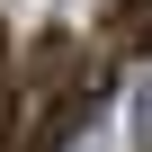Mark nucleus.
Returning <instances> with one entry per match:
<instances>
[{"instance_id": "nucleus-1", "label": "nucleus", "mask_w": 152, "mask_h": 152, "mask_svg": "<svg viewBox=\"0 0 152 152\" xmlns=\"http://www.w3.org/2000/svg\"><path fill=\"white\" fill-rule=\"evenodd\" d=\"M107 72H81V45H72L63 27L36 36V81L18 99V152H63L72 134H81V116L99 107Z\"/></svg>"}, {"instance_id": "nucleus-2", "label": "nucleus", "mask_w": 152, "mask_h": 152, "mask_svg": "<svg viewBox=\"0 0 152 152\" xmlns=\"http://www.w3.org/2000/svg\"><path fill=\"white\" fill-rule=\"evenodd\" d=\"M99 54H107V63H152V0H107Z\"/></svg>"}, {"instance_id": "nucleus-3", "label": "nucleus", "mask_w": 152, "mask_h": 152, "mask_svg": "<svg viewBox=\"0 0 152 152\" xmlns=\"http://www.w3.org/2000/svg\"><path fill=\"white\" fill-rule=\"evenodd\" d=\"M143 152H152V99H143Z\"/></svg>"}, {"instance_id": "nucleus-4", "label": "nucleus", "mask_w": 152, "mask_h": 152, "mask_svg": "<svg viewBox=\"0 0 152 152\" xmlns=\"http://www.w3.org/2000/svg\"><path fill=\"white\" fill-rule=\"evenodd\" d=\"M0 81H9V36H0Z\"/></svg>"}]
</instances>
